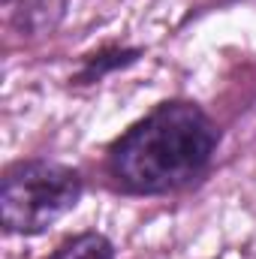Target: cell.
<instances>
[{
  "label": "cell",
  "instance_id": "1",
  "mask_svg": "<svg viewBox=\"0 0 256 259\" xmlns=\"http://www.w3.org/2000/svg\"><path fill=\"white\" fill-rule=\"evenodd\" d=\"M220 133L193 103H163L112 145L109 172L136 196H160L205 172Z\"/></svg>",
  "mask_w": 256,
  "mask_h": 259
},
{
  "label": "cell",
  "instance_id": "2",
  "mask_svg": "<svg viewBox=\"0 0 256 259\" xmlns=\"http://www.w3.org/2000/svg\"><path fill=\"white\" fill-rule=\"evenodd\" d=\"M81 199V175L49 160H24L6 169L0 211L6 232L39 235L69 214Z\"/></svg>",
  "mask_w": 256,
  "mask_h": 259
},
{
  "label": "cell",
  "instance_id": "3",
  "mask_svg": "<svg viewBox=\"0 0 256 259\" xmlns=\"http://www.w3.org/2000/svg\"><path fill=\"white\" fill-rule=\"evenodd\" d=\"M66 12V0H3V21L12 33L36 39L52 33Z\"/></svg>",
  "mask_w": 256,
  "mask_h": 259
},
{
  "label": "cell",
  "instance_id": "4",
  "mask_svg": "<svg viewBox=\"0 0 256 259\" xmlns=\"http://www.w3.org/2000/svg\"><path fill=\"white\" fill-rule=\"evenodd\" d=\"M55 259H115V247L106 235L100 232H84L69 238L64 247L58 250Z\"/></svg>",
  "mask_w": 256,
  "mask_h": 259
}]
</instances>
